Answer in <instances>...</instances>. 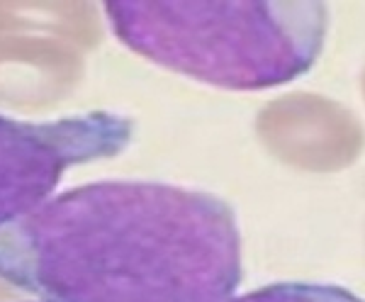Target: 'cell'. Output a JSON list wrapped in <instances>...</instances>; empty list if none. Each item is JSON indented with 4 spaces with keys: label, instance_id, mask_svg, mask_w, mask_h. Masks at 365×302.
I'll use <instances>...</instances> for the list:
<instances>
[{
    "label": "cell",
    "instance_id": "cell-3",
    "mask_svg": "<svg viewBox=\"0 0 365 302\" xmlns=\"http://www.w3.org/2000/svg\"><path fill=\"white\" fill-rule=\"evenodd\" d=\"M132 134L129 117L105 110L46 122L0 115V229L42 207L71 166L117 156Z\"/></svg>",
    "mask_w": 365,
    "mask_h": 302
},
{
    "label": "cell",
    "instance_id": "cell-4",
    "mask_svg": "<svg viewBox=\"0 0 365 302\" xmlns=\"http://www.w3.org/2000/svg\"><path fill=\"white\" fill-rule=\"evenodd\" d=\"M225 302H365L356 293L331 283H273Z\"/></svg>",
    "mask_w": 365,
    "mask_h": 302
},
{
    "label": "cell",
    "instance_id": "cell-2",
    "mask_svg": "<svg viewBox=\"0 0 365 302\" xmlns=\"http://www.w3.org/2000/svg\"><path fill=\"white\" fill-rule=\"evenodd\" d=\"M115 37L175 74L227 91L297 81L324 49V3H105Z\"/></svg>",
    "mask_w": 365,
    "mask_h": 302
},
{
    "label": "cell",
    "instance_id": "cell-1",
    "mask_svg": "<svg viewBox=\"0 0 365 302\" xmlns=\"http://www.w3.org/2000/svg\"><path fill=\"white\" fill-rule=\"evenodd\" d=\"M0 281L46 302H225L241 283V234L217 195L100 181L0 229Z\"/></svg>",
    "mask_w": 365,
    "mask_h": 302
}]
</instances>
